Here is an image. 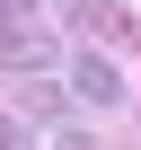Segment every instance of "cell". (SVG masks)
Listing matches in <instances>:
<instances>
[{
  "instance_id": "cell-1",
  "label": "cell",
  "mask_w": 141,
  "mask_h": 150,
  "mask_svg": "<svg viewBox=\"0 0 141 150\" xmlns=\"http://www.w3.org/2000/svg\"><path fill=\"white\" fill-rule=\"evenodd\" d=\"M62 97H70V106H88V115H115L132 88H123V71H115L106 53H70V62H62Z\"/></svg>"
},
{
  "instance_id": "cell-2",
  "label": "cell",
  "mask_w": 141,
  "mask_h": 150,
  "mask_svg": "<svg viewBox=\"0 0 141 150\" xmlns=\"http://www.w3.org/2000/svg\"><path fill=\"white\" fill-rule=\"evenodd\" d=\"M53 62H70L35 18H0V71H53Z\"/></svg>"
},
{
  "instance_id": "cell-3",
  "label": "cell",
  "mask_w": 141,
  "mask_h": 150,
  "mask_svg": "<svg viewBox=\"0 0 141 150\" xmlns=\"http://www.w3.org/2000/svg\"><path fill=\"white\" fill-rule=\"evenodd\" d=\"M53 150H97V141H88L80 124H62V132H53Z\"/></svg>"
},
{
  "instance_id": "cell-4",
  "label": "cell",
  "mask_w": 141,
  "mask_h": 150,
  "mask_svg": "<svg viewBox=\"0 0 141 150\" xmlns=\"http://www.w3.org/2000/svg\"><path fill=\"white\" fill-rule=\"evenodd\" d=\"M0 9H9V18H18V9H35V0H0Z\"/></svg>"
},
{
  "instance_id": "cell-5",
  "label": "cell",
  "mask_w": 141,
  "mask_h": 150,
  "mask_svg": "<svg viewBox=\"0 0 141 150\" xmlns=\"http://www.w3.org/2000/svg\"><path fill=\"white\" fill-rule=\"evenodd\" d=\"M0 150H9V132H0Z\"/></svg>"
}]
</instances>
